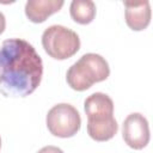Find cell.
I'll list each match as a JSON object with an SVG mask.
<instances>
[{"mask_svg":"<svg viewBox=\"0 0 153 153\" xmlns=\"http://www.w3.org/2000/svg\"><path fill=\"white\" fill-rule=\"evenodd\" d=\"M43 62L32 44L22 38L0 45V92L5 97H25L41 84Z\"/></svg>","mask_w":153,"mask_h":153,"instance_id":"6da1fadb","label":"cell"},{"mask_svg":"<svg viewBox=\"0 0 153 153\" xmlns=\"http://www.w3.org/2000/svg\"><path fill=\"white\" fill-rule=\"evenodd\" d=\"M110 74L106 60L94 53L84 54L67 71V82L75 91H85L94 82L105 80Z\"/></svg>","mask_w":153,"mask_h":153,"instance_id":"7a4b0ae2","label":"cell"},{"mask_svg":"<svg viewBox=\"0 0 153 153\" xmlns=\"http://www.w3.org/2000/svg\"><path fill=\"white\" fill-rule=\"evenodd\" d=\"M126 7V23L135 31L146 29L151 22V5L149 1H124Z\"/></svg>","mask_w":153,"mask_h":153,"instance_id":"52a82bcc","label":"cell"},{"mask_svg":"<svg viewBox=\"0 0 153 153\" xmlns=\"http://www.w3.org/2000/svg\"><path fill=\"white\" fill-rule=\"evenodd\" d=\"M71 17L79 24H88L94 19L96 4L92 0H73L69 6Z\"/></svg>","mask_w":153,"mask_h":153,"instance_id":"9c48e42d","label":"cell"},{"mask_svg":"<svg viewBox=\"0 0 153 153\" xmlns=\"http://www.w3.org/2000/svg\"><path fill=\"white\" fill-rule=\"evenodd\" d=\"M45 121L49 131L59 137H71L75 135L81 126L79 111L67 103L54 105L48 111Z\"/></svg>","mask_w":153,"mask_h":153,"instance_id":"277c9868","label":"cell"},{"mask_svg":"<svg viewBox=\"0 0 153 153\" xmlns=\"http://www.w3.org/2000/svg\"><path fill=\"white\" fill-rule=\"evenodd\" d=\"M87 123H104L114 120V102L102 92H94L84 102Z\"/></svg>","mask_w":153,"mask_h":153,"instance_id":"8992f818","label":"cell"},{"mask_svg":"<svg viewBox=\"0 0 153 153\" xmlns=\"http://www.w3.org/2000/svg\"><path fill=\"white\" fill-rule=\"evenodd\" d=\"M0 147H1V139H0Z\"/></svg>","mask_w":153,"mask_h":153,"instance_id":"7c38bea8","label":"cell"},{"mask_svg":"<svg viewBox=\"0 0 153 153\" xmlns=\"http://www.w3.org/2000/svg\"><path fill=\"white\" fill-rule=\"evenodd\" d=\"M37 153H63V151L56 146H45L41 148Z\"/></svg>","mask_w":153,"mask_h":153,"instance_id":"30bf717a","label":"cell"},{"mask_svg":"<svg viewBox=\"0 0 153 153\" xmlns=\"http://www.w3.org/2000/svg\"><path fill=\"white\" fill-rule=\"evenodd\" d=\"M63 4L62 0H29L25 4V14L32 23H43L49 16L59 12Z\"/></svg>","mask_w":153,"mask_h":153,"instance_id":"ba28073f","label":"cell"},{"mask_svg":"<svg viewBox=\"0 0 153 153\" xmlns=\"http://www.w3.org/2000/svg\"><path fill=\"white\" fill-rule=\"evenodd\" d=\"M122 136L124 142L134 149L146 147L149 142V126L147 118L139 112L128 115L122 124Z\"/></svg>","mask_w":153,"mask_h":153,"instance_id":"5b68a950","label":"cell"},{"mask_svg":"<svg viewBox=\"0 0 153 153\" xmlns=\"http://www.w3.org/2000/svg\"><path fill=\"white\" fill-rule=\"evenodd\" d=\"M5 27H6V19H5L4 13H2V12H0V33H2V32H4Z\"/></svg>","mask_w":153,"mask_h":153,"instance_id":"8fae6325","label":"cell"},{"mask_svg":"<svg viewBox=\"0 0 153 153\" xmlns=\"http://www.w3.org/2000/svg\"><path fill=\"white\" fill-rule=\"evenodd\" d=\"M42 45L50 57L66 60L76 54L80 38L75 31L63 25H51L42 33Z\"/></svg>","mask_w":153,"mask_h":153,"instance_id":"3957f363","label":"cell"}]
</instances>
